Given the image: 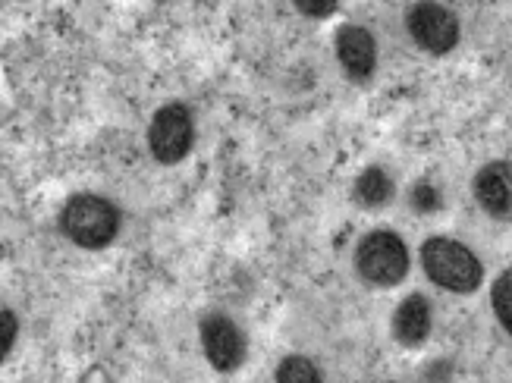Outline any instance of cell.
<instances>
[{
	"label": "cell",
	"instance_id": "obj_8",
	"mask_svg": "<svg viewBox=\"0 0 512 383\" xmlns=\"http://www.w3.org/2000/svg\"><path fill=\"white\" fill-rule=\"evenodd\" d=\"M333 44H337V60L343 66V73L352 82H368L377 66V44H374L371 32L365 26L346 22V26H340Z\"/></svg>",
	"mask_w": 512,
	"mask_h": 383
},
{
	"label": "cell",
	"instance_id": "obj_9",
	"mask_svg": "<svg viewBox=\"0 0 512 383\" xmlns=\"http://www.w3.org/2000/svg\"><path fill=\"white\" fill-rule=\"evenodd\" d=\"M431 327H434V308L421 292H412V296L399 302L390 321L396 343H403L406 349H418L425 343L431 336Z\"/></svg>",
	"mask_w": 512,
	"mask_h": 383
},
{
	"label": "cell",
	"instance_id": "obj_2",
	"mask_svg": "<svg viewBox=\"0 0 512 383\" xmlns=\"http://www.w3.org/2000/svg\"><path fill=\"white\" fill-rule=\"evenodd\" d=\"M60 230L79 249H104L120 233V211L114 201L79 192L60 211Z\"/></svg>",
	"mask_w": 512,
	"mask_h": 383
},
{
	"label": "cell",
	"instance_id": "obj_1",
	"mask_svg": "<svg viewBox=\"0 0 512 383\" xmlns=\"http://www.w3.org/2000/svg\"><path fill=\"white\" fill-rule=\"evenodd\" d=\"M421 267L431 283L440 289L456 292V296H472V292L484 283V267L478 255L450 236H431L421 245Z\"/></svg>",
	"mask_w": 512,
	"mask_h": 383
},
{
	"label": "cell",
	"instance_id": "obj_6",
	"mask_svg": "<svg viewBox=\"0 0 512 383\" xmlns=\"http://www.w3.org/2000/svg\"><path fill=\"white\" fill-rule=\"evenodd\" d=\"M198 333H202V349L214 371L230 374L246 362V333L227 314H205Z\"/></svg>",
	"mask_w": 512,
	"mask_h": 383
},
{
	"label": "cell",
	"instance_id": "obj_12",
	"mask_svg": "<svg viewBox=\"0 0 512 383\" xmlns=\"http://www.w3.org/2000/svg\"><path fill=\"white\" fill-rule=\"evenodd\" d=\"M491 305L500 327L512 336V267H506L503 274L491 286Z\"/></svg>",
	"mask_w": 512,
	"mask_h": 383
},
{
	"label": "cell",
	"instance_id": "obj_15",
	"mask_svg": "<svg viewBox=\"0 0 512 383\" xmlns=\"http://www.w3.org/2000/svg\"><path fill=\"white\" fill-rule=\"evenodd\" d=\"M296 10L308 16H330V13H337V4H296Z\"/></svg>",
	"mask_w": 512,
	"mask_h": 383
},
{
	"label": "cell",
	"instance_id": "obj_13",
	"mask_svg": "<svg viewBox=\"0 0 512 383\" xmlns=\"http://www.w3.org/2000/svg\"><path fill=\"white\" fill-rule=\"evenodd\" d=\"M409 198H412V208L421 211V214H431V211L440 208V192L431 183H418Z\"/></svg>",
	"mask_w": 512,
	"mask_h": 383
},
{
	"label": "cell",
	"instance_id": "obj_11",
	"mask_svg": "<svg viewBox=\"0 0 512 383\" xmlns=\"http://www.w3.org/2000/svg\"><path fill=\"white\" fill-rule=\"evenodd\" d=\"M277 383H324L318 365L305 355H286L277 368Z\"/></svg>",
	"mask_w": 512,
	"mask_h": 383
},
{
	"label": "cell",
	"instance_id": "obj_14",
	"mask_svg": "<svg viewBox=\"0 0 512 383\" xmlns=\"http://www.w3.org/2000/svg\"><path fill=\"white\" fill-rule=\"evenodd\" d=\"M4 318V355H10V346H13V336H16V318L10 311L0 314Z\"/></svg>",
	"mask_w": 512,
	"mask_h": 383
},
{
	"label": "cell",
	"instance_id": "obj_10",
	"mask_svg": "<svg viewBox=\"0 0 512 383\" xmlns=\"http://www.w3.org/2000/svg\"><path fill=\"white\" fill-rule=\"evenodd\" d=\"M352 198H355V205L371 208V211L384 208V205H390V198H393V179L381 167H368V170L359 173V179H355Z\"/></svg>",
	"mask_w": 512,
	"mask_h": 383
},
{
	"label": "cell",
	"instance_id": "obj_3",
	"mask_svg": "<svg viewBox=\"0 0 512 383\" xmlns=\"http://www.w3.org/2000/svg\"><path fill=\"white\" fill-rule=\"evenodd\" d=\"M355 274L371 286H396L409 274V249L393 230L368 233L355 249Z\"/></svg>",
	"mask_w": 512,
	"mask_h": 383
},
{
	"label": "cell",
	"instance_id": "obj_4",
	"mask_svg": "<svg viewBox=\"0 0 512 383\" xmlns=\"http://www.w3.org/2000/svg\"><path fill=\"white\" fill-rule=\"evenodd\" d=\"M192 142H195V126H192L189 107L186 104H164L148 126V148L154 154V161L180 164L183 157L192 151Z\"/></svg>",
	"mask_w": 512,
	"mask_h": 383
},
{
	"label": "cell",
	"instance_id": "obj_5",
	"mask_svg": "<svg viewBox=\"0 0 512 383\" xmlns=\"http://www.w3.org/2000/svg\"><path fill=\"white\" fill-rule=\"evenodd\" d=\"M406 29L428 54H450L459 44V19L450 7L440 4H412L406 10Z\"/></svg>",
	"mask_w": 512,
	"mask_h": 383
},
{
	"label": "cell",
	"instance_id": "obj_7",
	"mask_svg": "<svg viewBox=\"0 0 512 383\" xmlns=\"http://www.w3.org/2000/svg\"><path fill=\"white\" fill-rule=\"evenodd\" d=\"M475 198L487 217L512 223V161H491L475 173Z\"/></svg>",
	"mask_w": 512,
	"mask_h": 383
}]
</instances>
